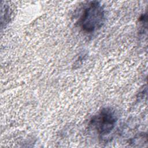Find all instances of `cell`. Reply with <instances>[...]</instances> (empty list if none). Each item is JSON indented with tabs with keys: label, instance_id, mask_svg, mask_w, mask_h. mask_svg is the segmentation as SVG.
Listing matches in <instances>:
<instances>
[{
	"label": "cell",
	"instance_id": "obj_1",
	"mask_svg": "<svg viewBox=\"0 0 148 148\" xmlns=\"http://www.w3.org/2000/svg\"><path fill=\"white\" fill-rule=\"evenodd\" d=\"M105 11L98 1H91L84 8L79 18V25L87 33L100 29L105 21Z\"/></svg>",
	"mask_w": 148,
	"mask_h": 148
},
{
	"label": "cell",
	"instance_id": "obj_2",
	"mask_svg": "<svg viewBox=\"0 0 148 148\" xmlns=\"http://www.w3.org/2000/svg\"><path fill=\"white\" fill-rule=\"evenodd\" d=\"M117 120L115 110L110 108H105L92 119L91 124L97 133L102 136L111 132L116 125Z\"/></svg>",
	"mask_w": 148,
	"mask_h": 148
}]
</instances>
